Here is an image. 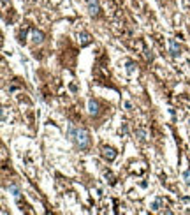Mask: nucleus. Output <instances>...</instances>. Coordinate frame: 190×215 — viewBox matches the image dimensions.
I'll use <instances>...</instances> for the list:
<instances>
[{
	"label": "nucleus",
	"instance_id": "obj_1",
	"mask_svg": "<svg viewBox=\"0 0 190 215\" xmlns=\"http://www.w3.org/2000/svg\"><path fill=\"white\" fill-rule=\"evenodd\" d=\"M69 136L71 139L79 145V148H86L88 143H90V138H88V132L83 131V129H76V127H69Z\"/></svg>",
	"mask_w": 190,
	"mask_h": 215
},
{
	"label": "nucleus",
	"instance_id": "obj_8",
	"mask_svg": "<svg viewBox=\"0 0 190 215\" xmlns=\"http://www.w3.org/2000/svg\"><path fill=\"white\" fill-rule=\"evenodd\" d=\"M32 37H34V39H32L34 42H40V41H42V34H40V32H34Z\"/></svg>",
	"mask_w": 190,
	"mask_h": 215
},
{
	"label": "nucleus",
	"instance_id": "obj_2",
	"mask_svg": "<svg viewBox=\"0 0 190 215\" xmlns=\"http://www.w3.org/2000/svg\"><path fill=\"white\" fill-rule=\"evenodd\" d=\"M88 113L90 115H97L99 113V104L95 101H92V99L88 101Z\"/></svg>",
	"mask_w": 190,
	"mask_h": 215
},
{
	"label": "nucleus",
	"instance_id": "obj_4",
	"mask_svg": "<svg viewBox=\"0 0 190 215\" xmlns=\"http://www.w3.org/2000/svg\"><path fill=\"white\" fill-rule=\"evenodd\" d=\"M169 50H171V55H180V46L176 44V41L174 39H171V41H169Z\"/></svg>",
	"mask_w": 190,
	"mask_h": 215
},
{
	"label": "nucleus",
	"instance_id": "obj_6",
	"mask_svg": "<svg viewBox=\"0 0 190 215\" xmlns=\"http://www.w3.org/2000/svg\"><path fill=\"white\" fill-rule=\"evenodd\" d=\"M104 157L109 159V161H113V159L116 157V152H115L113 148H104Z\"/></svg>",
	"mask_w": 190,
	"mask_h": 215
},
{
	"label": "nucleus",
	"instance_id": "obj_5",
	"mask_svg": "<svg viewBox=\"0 0 190 215\" xmlns=\"http://www.w3.org/2000/svg\"><path fill=\"white\" fill-rule=\"evenodd\" d=\"M79 42H81V46H86L88 42H90V35L86 32H81L79 34Z\"/></svg>",
	"mask_w": 190,
	"mask_h": 215
},
{
	"label": "nucleus",
	"instance_id": "obj_9",
	"mask_svg": "<svg viewBox=\"0 0 190 215\" xmlns=\"http://www.w3.org/2000/svg\"><path fill=\"white\" fill-rule=\"evenodd\" d=\"M183 176H185V182H187V183H190V169H187V171H185Z\"/></svg>",
	"mask_w": 190,
	"mask_h": 215
},
{
	"label": "nucleus",
	"instance_id": "obj_3",
	"mask_svg": "<svg viewBox=\"0 0 190 215\" xmlns=\"http://www.w3.org/2000/svg\"><path fill=\"white\" fill-rule=\"evenodd\" d=\"M88 11H90V14H97L99 12V2H97V0H88Z\"/></svg>",
	"mask_w": 190,
	"mask_h": 215
},
{
	"label": "nucleus",
	"instance_id": "obj_7",
	"mask_svg": "<svg viewBox=\"0 0 190 215\" xmlns=\"http://www.w3.org/2000/svg\"><path fill=\"white\" fill-rule=\"evenodd\" d=\"M160 205H162V199H160V198H157V199H153V201H152V205H150V206H152L153 210H158V208H160Z\"/></svg>",
	"mask_w": 190,
	"mask_h": 215
}]
</instances>
